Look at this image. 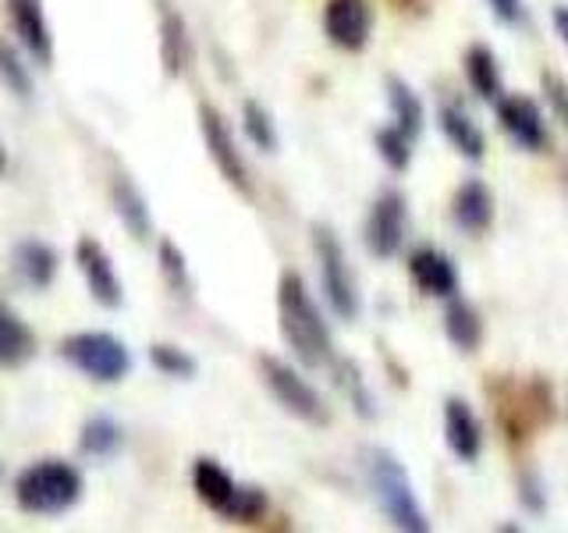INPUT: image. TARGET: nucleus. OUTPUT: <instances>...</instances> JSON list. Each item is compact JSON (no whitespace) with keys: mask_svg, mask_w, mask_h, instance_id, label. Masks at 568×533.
Masks as SVG:
<instances>
[{"mask_svg":"<svg viewBox=\"0 0 568 533\" xmlns=\"http://www.w3.org/2000/svg\"><path fill=\"white\" fill-rule=\"evenodd\" d=\"M277 320L284 342H288L292 355L302 366L320 370L334 360V338L324 320V310L316 306L313 292L295 271H284L277 281Z\"/></svg>","mask_w":568,"mask_h":533,"instance_id":"1","label":"nucleus"},{"mask_svg":"<svg viewBox=\"0 0 568 533\" xmlns=\"http://www.w3.org/2000/svg\"><path fill=\"white\" fill-rule=\"evenodd\" d=\"M82 470L68 459H36L14 480V502L29 515H64L82 502Z\"/></svg>","mask_w":568,"mask_h":533,"instance_id":"2","label":"nucleus"},{"mask_svg":"<svg viewBox=\"0 0 568 533\" xmlns=\"http://www.w3.org/2000/svg\"><path fill=\"white\" fill-rule=\"evenodd\" d=\"M366 476L373 497H377L381 512L387 515L390 526H398L405 533H430V520L416 497L413 476L402 466V459L387 449H369L366 452Z\"/></svg>","mask_w":568,"mask_h":533,"instance_id":"3","label":"nucleus"},{"mask_svg":"<svg viewBox=\"0 0 568 533\" xmlns=\"http://www.w3.org/2000/svg\"><path fill=\"white\" fill-rule=\"evenodd\" d=\"M192 487L195 497L210 509L224 515L227 523H260L271 512V497L256 484H239L217 459H195L192 462Z\"/></svg>","mask_w":568,"mask_h":533,"instance_id":"4","label":"nucleus"},{"mask_svg":"<svg viewBox=\"0 0 568 533\" xmlns=\"http://www.w3.org/2000/svg\"><path fill=\"white\" fill-rule=\"evenodd\" d=\"M61 360L93 384H121L132 373V352L111 331H75L61 338Z\"/></svg>","mask_w":568,"mask_h":533,"instance_id":"5","label":"nucleus"},{"mask_svg":"<svg viewBox=\"0 0 568 533\" xmlns=\"http://www.w3.org/2000/svg\"><path fill=\"white\" fill-rule=\"evenodd\" d=\"M313 253L320 263V284H324L327 306L334 310V316H342L352 324V320L359 316V306H363L359 281H355L345 245L334 235L331 224H313Z\"/></svg>","mask_w":568,"mask_h":533,"instance_id":"6","label":"nucleus"},{"mask_svg":"<svg viewBox=\"0 0 568 533\" xmlns=\"http://www.w3.org/2000/svg\"><path fill=\"white\" fill-rule=\"evenodd\" d=\"M256 366H260L263 388L271 391L274 402L284 409V413L302 420V423H313V426H327L331 423V405L324 402V395H320V391L306 378H302L292 363H284V360H277V355L263 352L256 360Z\"/></svg>","mask_w":568,"mask_h":533,"instance_id":"7","label":"nucleus"},{"mask_svg":"<svg viewBox=\"0 0 568 533\" xmlns=\"http://www.w3.org/2000/svg\"><path fill=\"white\" fill-rule=\"evenodd\" d=\"M497 420H501L505 434L511 444H523L532 438V431H540L555 420V395L550 384L532 378L526 384H505V391H497Z\"/></svg>","mask_w":568,"mask_h":533,"instance_id":"8","label":"nucleus"},{"mask_svg":"<svg viewBox=\"0 0 568 533\" xmlns=\"http://www.w3.org/2000/svg\"><path fill=\"white\" fill-rule=\"evenodd\" d=\"M200 132H203L213 168L221 171L224 182L242 195H253V178H248V164L235 142V132H231L227 118L213 103H200Z\"/></svg>","mask_w":568,"mask_h":533,"instance_id":"9","label":"nucleus"},{"mask_svg":"<svg viewBox=\"0 0 568 533\" xmlns=\"http://www.w3.org/2000/svg\"><path fill=\"white\" fill-rule=\"evenodd\" d=\"M408 235V200L402 189H384L377 200H373L366 213V228H363V242L369 249V257L377 260H395L405 245Z\"/></svg>","mask_w":568,"mask_h":533,"instance_id":"10","label":"nucleus"},{"mask_svg":"<svg viewBox=\"0 0 568 533\" xmlns=\"http://www.w3.org/2000/svg\"><path fill=\"white\" fill-rule=\"evenodd\" d=\"M494 111H497V124H501V132L519 150L544 153L550 147V132H547V121L540 114L537 100H529L523 93H508V97L494 100Z\"/></svg>","mask_w":568,"mask_h":533,"instance_id":"11","label":"nucleus"},{"mask_svg":"<svg viewBox=\"0 0 568 533\" xmlns=\"http://www.w3.org/2000/svg\"><path fill=\"white\" fill-rule=\"evenodd\" d=\"M75 263H79V271L85 278V289L89 295H93L97 306L103 310H118L121 302H124V284L114 271V260L111 253L97 242V239H79L75 245Z\"/></svg>","mask_w":568,"mask_h":533,"instance_id":"12","label":"nucleus"},{"mask_svg":"<svg viewBox=\"0 0 568 533\" xmlns=\"http://www.w3.org/2000/svg\"><path fill=\"white\" fill-rule=\"evenodd\" d=\"M324 32H327V40L345 53L366 50L369 32H373L369 0H327L324 4Z\"/></svg>","mask_w":568,"mask_h":533,"instance_id":"13","label":"nucleus"},{"mask_svg":"<svg viewBox=\"0 0 568 533\" xmlns=\"http://www.w3.org/2000/svg\"><path fill=\"white\" fill-rule=\"evenodd\" d=\"M4 8H8V22L18 36V47H22L40 68H50L53 64V32L47 22L43 0H4Z\"/></svg>","mask_w":568,"mask_h":533,"instance_id":"14","label":"nucleus"},{"mask_svg":"<svg viewBox=\"0 0 568 533\" xmlns=\"http://www.w3.org/2000/svg\"><path fill=\"white\" fill-rule=\"evenodd\" d=\"M437 124H440L444 139H448L462 157H466V160H484L487 135L476 124V118L466 107V100H462V97H444L440 107H437Z\"/></svg>","mask_w":568,"mask_h":533,"instance_id":"15","label":"nucleus"},{"mask_svg":"<svg viewBox=\"0 0 568 533\" xmlns=\"http://www.w3.org/2000/svg\"><path fill=\"white\" fill-rule=\"evenodd\" d=\"M444 441L458 462H476L484 452V423L473 413V405L458 395L444 402Z\"/></svg>","mask_w":568,"mask_h":533,"instance_id":"16","label":"nucleus"},{"mask_svg":"<svg viewBox=\"0 0 568 533\" xmlns=\"http://www.w3.org/2000/svg\"><path fill=\"white\" fill-rule=\"evenodd\" d=\"M408 278L416 281V289L423 295L434 299H452L458 295V266L448 253H440L434 245H419L408 257Z\"/></svg>","mask_w":568,"mask_h":533,"instance_id":"17","label":"nucleus"},{"mask_svg":"<svg viewBox=\"0 0 568 533\" xmlns=\"http://www.w3.org/2000/svg\"><path fill=\"white\" fill-rule=\"evenodd\" d=\"M156 22H160V64L171 79H182L192 61L189 22L171 0H156Z\"/></svg>","mask_w":568,"mask_h":533,"instance_id":"18","label":"nucleus"},{"mask_svg":"<svg viewBox=\"0 0 568 533\" xmlns=\"http://www.w3.org/2000/svg\"><path fill=\"white\" fill-rule=\"evenodd\" d=\"M452 218L466 235H484L494 224V192L484 178H466L455 189L452 200Z\"/></svg>","mask_w":568,"mask_h":533,"instance_id":"19","label":"nucleus"},{"mask_svg":"<svg viewBox=\"0 0 568 533\" xmlns=\"http://www.w3.org/2000/svg\"><path fill=\"white\" fill-rule=\"evenodd\" d=\"M11 263H14V274L22 278L32 292H43L53 284V278H58V249L40 242V239H22L14 242L11 249Z\"/></svg>","mask_w":568,"mask_h":533,"instance_id":"20","label":"nucleus"},{"mask_svg":"<svg viewBox=\"0 0 568 533\" xmlns=\"http://www.w3.org/2000/svg\"><path fill=\"white\" fill-rule=\"evenodd\" d=\"M111 203H114L118 221L124 224V231H129L135 242H146L153 235L150 203H146V195H142V189L132 182L129 174H114V182H111Z\"/></svg>","mask_w":568,"mask_h":533,"instance_id":"21","label":"nucleus"},{"mask_svg":"<svg viewBox=\"0 0 568 533\" xmlns=\"http://www.w3.org/2000/svg\"><path fill=\"white\" fill-rule=\"evenodd\" d=\"M36 355V334L8 302H0V366L18 370Z\"/></svg>","mask_w":568,"mask_h":533,"instance_id":"22","label":"nucleus"},{"mask_svg":"<svg viewBox=\"0 0 568 533\" xmlns=\"http://www.w3.org/2000/svg\"><path fill=\"white\" fill-rule=\"evenodd\" d=\"M444 334L458 352H476L484 342V316L469 299L452 295L448 310H444Z\"/></svg>","mask_w":568,"mask_h":533,"instance_id":"23","label":"nucleus"},{"mask_svg":"<svg viewBox=\"0 0 568 533\" xmlns=\"http://www.w3.org/2000/svg\"><path fill=\"white\" fill-rule=\"evenodd\" d=\"M384 89H387V103H390V124L395 129H402L408 139H419L423 135V124H426V111H423V100H419V93L413 86H408L405 79H398V76H387V82H384Z\"/></svg>","mask_w":568,"mask_h":533,"instance_id":"24","label":"nucleus"},{"mask_svg":"<svg viewBox=\"0 0 568 533\" xmlns=\"http://www.w3.org/2000/svg\"><path fill=\"white\" fill-rule=\"evenodd\" d=\"M121 444H124V426L114 416H106V413L89 416L82 423V431H79V449L89 459H100V462L114 459L121 452Z\"/></svg>","mask_w":568,"mask_h":533,"instance_id":"25","label":"nucleus"},{"mask_svg":"<svg viewBox=\"0 0 568 533\" xmlns=\"http://www.w3.org/2000/svg\"><path fill=\"white\" fill-rule=\"evenodd\" d=\"M466 79L479 100L494 103L501 97V64H497V53L487 43H473L466 50Z\"/></svg>","mask_w":568,"mask_h":533,"instance_id":"26","label":"nucleus"},{"mask_svg":"<svg viewBox=\"0 0 568 533\" xmlns=\"http://www.w3.org/2000/svg\"><path fill=\"white\" fill-rule=\"evenodd\" d=\"M331 370H334V384L342 388V395L352 402V409H355V416H363V420H377V399H373V391H369V384H366V378H363V370H359V363H352V360H334L327 363Z\"/></svg>","mask_w":568,"mask_h":533,"instance_id":"27","label":"nucleus"},{"mask_svg":"<svg viewBox=\"0 0 568 533\" xmlns=\"http://www.w3.org/2000/svg\"><path fill=\"white\" fill-rule=\"evenodd\" d=\"M0 82H4L8 93L22 103L36 97V79H32V68L26 64V53L14 43H8L4 36H0Z\"/></svg>","mask_w":568,"mask_h":533,"instance_id":"28","label":"nucleus"},{"mask_svg":"<svg viewBox=\"0 0 568 533\" xmlns=\"http://www.w3.org/2000/svg\"><path fill=\"white\" fill-rule=\"evenodd\" d=\"M242 129H245V139L253 142L256 150H263V153H274L277 150V124H274V114L266 111L260 100H245L242 103Z\"/></svg>","mask_w":568,"mask_h":533,"instance_id":"29","label":"nucleus"},{"mask_svg":"<svg viewBox=\"0 0 568 533\" xmlns=\"http://www.w3.org/2000/svg\"><path fill=\"white\" fill-rule=\"evenodd\" d=\"M156 260H160V274H164L168 289H171L174 295L189 299V295H192V274H189V260H185L182 249H178V242L160 239V245H156Z\"/></svg>","mask_w":568,"mask_h":533,"instance_id":"30","label":"nucleus"},{"mask_svg":"<svg viewBox=\"0 0 568 533\" xmlns=\"http://www.w3.org/2000/svg\"><path fill=\"white\" fill-rule=\"evenodd\" d=\"M373 147H377L381 160L390 171H405L408 164H413V147H416V142L408 139L402 129H395V124H384V129H377V135H373Z\"/></svg>","mask_w":568,"mask_h":533,"instance_id":"31","label":"nucleus"},{"mask_svg":"<svg viewBox=\"0 0 568 533\" xmlns=\"http://www.w3.org/2000/svg\"><path fill=\"white\" fill-rule=\"evenodd\" d=\"M150 363H153V370H160L164 378H174V381H192L195 370H200V363H195L185 349H178L171 342L150 345Z\"/></svg>","mask_w":568,"mask_h":533,"instance_id":"32","label":"nucleus"},{"mask_svg":"<svg viewBox=\"0 0 568 533\" xmlns=\"http://www.w3.org/2000/svg\"><path fill=\"white\" fill-rule=\"evenodd\" d=\"M519 502L526 512L540 515L547 509V494H544V480L537 473H523L519 476Z\"/></svg>","mask_w":568,"mask_h":533,"instance_id":"33","label":"nucleus"},{"mask_svg":"<svg viewBox=\"0 0 568 533\" xmlns=\"http://www.w3.org/2000/svg\"><path fill=\"white\" fill-rule=\"evenodd\" d=\"M544 97H547V103H550V111L558 114V121L568 129V82L565 79H558V76H544Z\"/></svg>","mask_w":568,"mask_h":533,"instance_id":"34","label":"nucleus"},{"mask_svg":"<svg viewBox=\"0 0 568 533\" xmlns=\"http://www.w3.org/2000/svg\"><path fill=\"white\" fill-rule=\"evenodd\" d=\"M487 4H490V11H494L497 22L508 26V29H523V26H526V18H529L526 0H487Z\"/></svg>","mask_w":568,"mask_h":533,"instance_id":"35","label":"nucleus"},{"mask_svg":"<svg viewBox=\"0 0 568 533\" xmlns=\"http://www.w3.org/2000/svg\"><path fill=\"white\" fill-rule=\"evenodd\" d=\"M550 22H555L558 36H561L565 47H568V4H558L555 11H550Z\"/></svg>","mask_w":568,"mask_h":533,"instance_id":"36","label":"nucleus"},{"mask_svg":"<svg viewBox=\"0 0 568 533\" xmlns=\"http://www.w3.org/2000/svg\"><path fill=\"white\" fill-rule=\"evenodd\" d=\"M8 171H11V153L4 147V139H0V178H4Z\"/></svg>","mask_w":568,"mask_h":533,"instance_id":"37","label":"nucleus"},{"mask_svg":"<svg viewBox=\"0 0 568 533\" xmlns=\"http://www.w3.org/2000/svg\"><path fill=\"white\" fill-rule=\"evenodd\" d=\"M395 4H398L402 11H416V8L423 4V0H395Z\"/></svg>","mask_w":568,"mask_h":533,"instance_id":"38","label":"nucleus"},{"mask_svg":"<svg viewBox=\"0 0 568 533\" xmlns=\"http://www.w3.org/2000/svg\"><path fill=\"white\" fill-rule=\"evenodd\" d=\"M0 476H4V466H0Z\"/></svg>","mask_w":568,"mask_h":533,"instance_id":"39","label":"nucleus"}]
</instances>
